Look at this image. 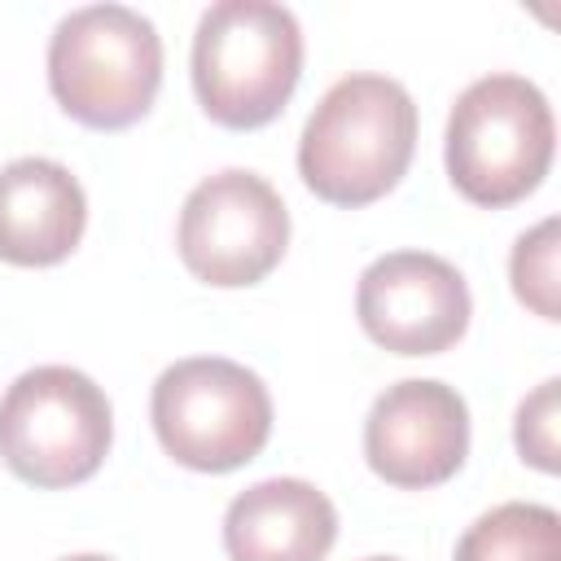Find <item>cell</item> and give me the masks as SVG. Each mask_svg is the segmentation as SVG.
I'll use <instances>...</instances> for the list:
<instances>
[{
	"mask_svg": "<svg viewBox=\"0 0 561 561\" xmlns=\"http://www.w3.org/2000/svg\"><path fill=\"white\" fill-rule=\"evenodd\" d=\"M557 123L548 96L522 75L469 83L447 118V175L473 206H513L552 167Z\"/></svg>",
	"mask_w": 561,
	"mask_h": 561,
	"instance_id": "277c9868",
	"label": "cell"
},
{
	"mask_svg": "<svg viewBox=\"0 0 561 561\" xmlns=\"http://www.w3.org/2000/svg\"><path fill=\"white\" fill-rule=\"evenodd\" d=\"M368 561H394V557H368Z\"/></svg>",
	"mask_w": 561,
	"mask_h": 561,
	"instance_id": "2e32d148",
	"label": "cell"
},
{
	"mask_svg": "<svg viewBox=\"0 0 561 561\" xmlns=\"http://www.w3.org/2000/svg\"><path fill=\"white\" fill-rule=\"evenodd\" d=\"M110 399L79 368H31L0 399V460L31 486L88 482L110 456Z\"/></svg>",
	"mask_w": 561,
	"mask_h": 561,
	"instance_id": "5b68a950",
	"label": "cell"
},
{
	"mask_svg": "<svg viewBox=\"0 0 561 561\" xmlns=\"http://www.w3.org/2000/svg\"><path fill=\"white\" fill-rule=\"evenodd\" d=\"M162 83V39L127 4H88L48 39V88L57 105L96 131L140 123Z\"/></svg>",
	"mask_w": 561,
	"mask_h": 561,
	"instance_id": "3957f363",
	"label": "cell"
},
{
	"mask_svg": "<svg viewBox=\"0 0 561 561\" xmlns=\"http://www.w3.org/2000/svg\"><path fill=\"white\" fill-rule=\"evenodd\" d=\"M557 386L561 381H543L522 408H517V425H513V438H517V451L526 465L543 469V473H557L561 460H557Z\"/></svg>",
	"mask_w": 561,
	"mask_h": 561,
	"instance_id": "5bb4252c",
	"label": "cell"
},
{
	"mask_svg": "<svg viewBox=\"0 0 561 561\" xmlns=\"http://www.w3.org/2000/svg\"><path fill=\"white\" fill-rule=\"evenodd\" d=\"M88 224L79 180L53 158H18L0 171V259L13 267L61 263Z\"/></svg>",
	"mask_w": 561,
	"mask_h": 561,
	"instance_id": "30bf717a",
	"label": "cell"
},
{
	"mask_svg": "<svg viewBox=\"0 0 561 561\" xmlns=\"http://www.w3.org/2000/svg\"><path fill=\"white\" fill-rule=\"evenodd\" d=\"M456 561H561V517L548 504H500L460 535Z\"/></svg>",
	"mask_w": 561,
	"mask_h": 561,
	"instance_id": "7c38bea8",
	"label": "cell"
},
{
	"mask_svg": "<svg viewBox=\"0 0 561 561\" xmlns=\"http://www.w3.org/2000/svg\"><path fill=\"white\" fill-rule=\"evenodd\" d=\"M337 539V508L302 478H267L224 513L232 561H324Z\"/></svg>",
	"mask_w": 561,
	"mask_h": 561,
	"instance_id": "8fae6325",
	"label": "cell"
},
{
	"mask_svg": "<svg viewBox=\"0 0 561 561\" xmlns=\"http://www.w3.org/2000/svg\"><path fill=\"white\" fill-rule=\"evenodd\" d=\"M302 75V31L285 4L219 0L193 35V92L232 131L272 123Z\"/></svg>",
	"mask_w": 561,
	"mask_h": 561,
	"instance_id": "7a4b0ae2",
	"label": "cell"
},
{
	"mask_svg": "<svg viewBox=\"0 0 561 561\" xmlns=\"http://www.w3.org/2000/svg\"><path fill=\"white\" fill-rule=\"evenodd\" d=\"M153 434L162 451L197 473H228L254 460L272 434V394L237 359L193 355L153 381Z\"/></svg>",
	"mask_w": 561,
	"mask_h": 561,
	"instance_id": "8992f818",
	"label": "cell"
},
{
	"mask_svg": "<svg viewBox=\"0 0 561 561\" xmlns=\"http://www.w3.org/2000/svg\"><path fill=\"white\" fill-rule=\"evenodd\" d=\"M416 149V105L399 79L346 75L311 110L298 140L302 184L333 206L386 197Z\"/></svg>",
	"mask_w": 561,
	"mask_h": 561,
	"instance_id": "6da1fadb",
	"label": "cell"
},
{
	"mask_svg": "<svg viewBox=\"0 0 561 561\" xmlns=\"http://www.w3.org/2000/svg\"><path fill=\"white\" fill-rule=\"evenodd\" d=\"M184 267L219 289L259 285L289 245V210L280 193L241 167L206 175L180 210Z\"/></svg>",
	"mask_w": 561,
	"mask_h": 561,
	"instance_id": "52a82bcc",
	"label": "cell"
},
{
	"mask_svg": "<svg viewBox=\"0 0 561 561\" xmlns=\"http://www.w3.org/2000/svg\"><path fill=\"white\" fill-rule=\"evenodd\" d=\"M513 294L543 320H557V219H543L539 228L522 232L508 259Z\"/></svg>",
	"mask_w": 561,
	"mask_h": 561,
	"instance_id": "4fadbf2b",
	"label": "cell"
},
{
	"mask_svg": "<svg viewBox=\"0 0 561 561\" xmlns=\"http://www.w3.org/2000/svg\"><path fill=\"white\" fill-rule=\"evenodd\" d=\"M66 561H114V557H101V552H79V557H66Z\"/></svg>",
	"mask_w": 561,
	"mask_h": 561,
	"instance_id": "9a60e30c",
	"label": "cell"
},
{
	"mask_svg": "<svg viewBox=\"0 0 561 561\" xmlns=\"http://www.w3.org/2000/svg\"><path fill=\"white\" fill-rule=\"evenodd\" d=\"M355 311L364 333L394 355H443L469 329L465 276L425 250H394L364 267Z\"/></svg>",
	"mask_w": 561,
	"mask_h": 561,
	"instance_id": "ba28073f",
	"label": "cell"
},
{
	"mask_svg": "<svg viewBox=\"0 0 561 561\" xmlns=\"http://www.w3.org/2000/svg\"><path fill=\"white\" fill-rule=\"evenodd\" d=\"M368 469L403 491L447 482L469 456V408L443 381L408 377L377 394L364 421Z\"/></svg>",
	"mask_w": 561,
	"mask_h": 561,
	"instance_id": "9c48e42d",
	"label": "cell"
}]
</instances>
